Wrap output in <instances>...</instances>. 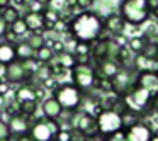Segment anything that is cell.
Here are the masks:
<instances>
[{
    "mask_svg": "<svg viewBox=\"0 0 158 141\" xmlns=\"http://www.w3.org/2000/svg\"><path fill=\"white\" fill-rule=\"evenodd\" d=\"M119 15L124 19L126 24L134 26V27L146 24L151 19L148 0H121Z\"/></svg>",
    "mask_w": 158,
    "mask_h": 141,
    "instance_id": "cell-2",
    "label": "cell"
},
{
    "mask_svg": "<svg viewBox=\"0 0 158 141\" xmlns=\"http://www.w3.org/2000/svg\"><path fill=\"white\" fill-rule=\"evenodd\" d=\"M14 100L15 102H27V100H36L34 87H31L29 83H22L17 90L14 92Z\"/></svg>",
    "mask_w": 158,
    "mask_h": 141,
    "instance_id": "cell-19",
    "label": "cell"
},
{
    "mask_svg": "<svg viewBox=\"0 0 158 141\" xmlns=\"http://www.w3.org/2000/svg\"><path fill=\"white\" fill-rule=\"evenodd\" d=\"M41 85L44 87V90H55L56 87L60 85V83H58V80H56V77H51V78L44 80V82H43Z\"/></svg>",
    "mask_w": 158,
    "mask_h": 141,
    "instance_id": "cell-33",
    "label": "cell"
},
{
    "mask_svg": "<svg viewBox=\"0 0 158 141\" xmlns=\"http://www.w3.org/2000/svg\"><path fill=\"white\" fill-rule=\"evenodd\" d=\"M26 43L36 51V49H39L41 46H44L46 39H44V36H43V32H31V34L27 36V39H26Z\"/></svg>",
    "mask_w": 158,
    "mask_h": 141,
    "instance_id": "cell-29",
    "label": "cell"
},
{
    "mask_svg": "<svg viewBox=\"0 0 158 141\" xmlns=\"http://www.w3.org/2000/svg\"><path fill=\"white\" fill-rule=\"evenodd\" d=\"M133 66L138 73L139 72H153L155 73L158 70V60H151L143 55H136L134 56V61H133Z\"/></svg>",
    "mask_w": 158,
    "mask_h": 141,
    "instance_id": "cell-17",
    "label": "cell"
},
{
    "mask_svg": "<svg viewBox=\"0 0 158 141\" xmlns=\"http://www.w3.org/2000/svg\"><path fill=\"white\" fill-rule=\"evenodd\" d=\"M53 97L56 99V102L60 104L63 110H70L75 112L80 109V106L83 104V93L73 85L72 82L60 83L55 90H53Z\"/></svg>",
    "mask_w": 158,
    "mask_h": 141,
    "instance_id": "cell-4",
    "label": "cell"
},
{
    "mask_svg": "<svg viewBox=\"0 0 158 141\" xmlns=\"http://www.w3.org/2000/svg\"><path fill=\"white\" fill-rule=\"evenodd\" d=\"M136 77H138V72L134 68L121 66V70L116 73V77L110 80L112 93H116L117 97H124L134 87V83H136Z\"/></svg>",
    "mask_w": 158,
    "mask_h": 141,
    "instance_id": "cell-7",
    "label": "cell"
},
{
    "mask_svg": "<svg viewBox=\"0 0 158 141\" xmlns=\"http://www.w3.org/2000/svg\"><path fill=\"white\" fill-rule=\"evenodd\" d=\"M32 77L34 75L26 70L24 63H22L21 60L12 61L10 65H7L4 70V80L7 83H10V85H14V83H19V85H22V83H31Z\"/></svg>",
    "mask_w": 158,
    "mask_h": 141,
    "instance_id": "cell-9",
    "label": "cell"
},
{
    "mask_svg": "<svg viewBox=\"0 0 158 141\" xmlns=\"http://www.w3.org/2000/svg\"><path fill=\"white\" fill-rule=\"evenodd\" d=\"M150 17H153L155 21L158 22V7H155V9H151V10H150Z\"/></svg>",
    "mask_w": 158,
    "mask_h": 141,
    "instance_id": "cell-40",
    "label": "cell"
},
{
    "mask_svg": "<svg viewBox=\"0 0 158 141\" xmlns=\"http://www.w3.org/2000/svg\"><path fill=\"white\" fill-rule=\"evenodd\" d=\"M153 109H155V114L158 116V95L153 99Z\"/></svg>",
    "mask_w": 158,
    "mask_h": 141,
    "instance_id": "cell-45",
    "label": "cell"
},
{
    "mask_svg": "<svg viewBox=\"0 0 158 141\" xmlns=\"http://www.w3.org/2000/svg\"><path fill=\"white\" fill-rule=\"evenodd\" d=\"M72 75V83L85 95V93L95 90V82H97V73L95 66L90 63H75L73 68L70 70Z\"/></svg>",
    "mask_w": 158,
    "mask_h": 141,
    "instance_id": "cell-3",
    "label": "cell"
},
{
    "mask_svg": "<svg viewBox=\"0 0 158 141\" xmlns=\"http://www.w3.org/2000/svg\"><path fill=\"white\" fill-rule=\"evenodd\" d=\"M89 141H107V138L102 136V134H95V136L89 138Z\"/></svg>",
    "mask_w": 158,
    "mask_h": 141,
    "instance_id": "cell-39",
    "label": "cell"
},
{
    "mask_svg": "<svg viewBox=\"0 0 158 141\" xmlns=\"http://www.w3.org/2000/svg\"><path fill=\"white\" fill-rule=\"evenodd\" d=\"M36 110H38V100H27V102L19 104V114L26 116L27 119L36 116Z\"/></svg>",
    "mask_w": 158,
    "mask_h": 141,
    "instance_id": "cell-27",
    "label": "cell"
},
{
    "mask_svg": "<svg viewBox=\"0 0 158 141\" xmlns=\"http://www.w3.org/2000/svg\"><path fill=\"white\" fill-rule=\"evenodd\" d=\"M14 141H32V139H31L29 134H21V136H17V139H14Z\"/></svg>",
    "mask_w": 158,
    "mask_h": 141,
    "instance_id": "cell-41",
    "label": "cell"
},
{
    "mask_svg": "<svg viewBox=\"0 0 158 141\" xmlns=\"http://www.w3.org/2000/svg\"><path fill=\"white\" fill-rule=\"evenodd\" d=\"M41 110H43V117H46V119H58L60 114L63 112V109L60 107V104L56 102L55 97H49V99L43 100Z\"/></svg>",
    "mask_w": 158,
    "mask_h": 141,
    "instance_id": "cell-16",
    "label": "cell"
},
{
    "mask_svg": "<svg viewBox=\"0 0 158 141\" xmlns=\"http://www.w3.org/2000/svg\"><path fill=\"white\" fill-rule=\"evenodd\" d=\"M7 31H9V26L5 24V21H4V19L0 17V38H4V36H5V32H7Z\"/></svg>",
    "mask_w": 158,
    "mask_h": 141,
    "instance_id": "cell-38",
    "label": "cell"
},
{
    "mask_svg": "<svg viewBox=\"0 0 158 141\" xmlns=\"http://www.w3.org/2000/svg\"><path fill=\"white\" fill-rule=\"evenodd\" d=\"M0 17L4 19L7 26H10V24H14V22L21 17V14H19V9L15 7V5H7L5 9L0 10Z\"/></svg>",
    "mask_w": 158,
    "mask_h": 141,
    "instance_id": "cell-24",
    "label": "cell"
},
{
    "mask_svg": "<svg viewBox=\"0 0 158 141\" xmlns=\"http://www.w3.org/2000/svg\"><path fill=\"white\" fill-rule=\"evenodd\" d=\"M7 5H10V0H0V10H2V9H5Z\"/></svg>",
    "mask_w": 158,
    "mask_h": 141,
    "instance_id": "cell-43",
    "label": "cell"
},
{
    "mask_svg": "<svg viewBox=\"0 0 158 141\" xmlns=\"http://www.w3.org/2000/svg\"><path fill=\"white\" fill-rule=\"evenodd\" d=\"M95 121H97V131H99V134H102L106 138L117 133V131H121V129H124L123 116L112 109H102L95 116Z\"/></svg>",
    "mask_w": 158,
    "mask_h": 141,
    "instance_id": "cell-6",
    "label": "cell"
},
{
    "mask_svg": "<svg viewBox=\"0 0 158 141\" xmlns=\"http://www.w3.org/2000/svg\"><path fill=\"white\" fill-rule=\"evenodd\" d=\"M55 60H56V63H58L63 70H66V72H70V70L73 68V65L77 63V58H75V55H73L72 51L60 53V55L55 56Z\"/></svg>",
    "mask_w": 158,
    "mask_h": 141,
    "instance_id": "cell-23",
    "label": "cell"
},
{
    "mask_svg": "<svg viewBox=\"0 0 158 141\" xmlns=\"http://www.w3.org/2000/svg\"><path fill=\"white\" fill-rule=\"evenodd\" d=\"M94 2H95V0H75V5H77V9H80V10H90V7L94 5Z\"/></svg>",
    "mask_w": 158,
    "mask_h": 141,
    "instance_id": "cell-31",
    "label": "cell"
},
{
    "mask_svg": "<svg viewBox=\"0 0 158 141\" xmlns=\"http://www.w3.org/2000/svg\"><path fill=\"white\" fill-rule=\"evenodd\" d=\"M127 39L129 38H126V34H117V36H112V41L116 43L119 48H124V46H127Z\"/></svg>",
    "mask_w": 158,
    "mask_h": 141,
    "instance_id": "cell-34",
    "label": "cell"
},
{
    "mask_svg": "<svg viewBox=\"0 0 158 141\" xmlns=\"http://www.w3.org/2000/svg\"><path fill=\"white\" fill-rule=\"evenodd\" d=\"M70 126H72V129L80 131L87 139L99 134L95 116H92L89 110H75L72 114V119H70Z\"/></svg>",
    "mask_w": 158,
    "mask_h": 141,
    "instance_id": "cell-8",
    "label": "cell"
},
{
    "mask_svg": "<svg viewBox=\"0 0 158 141\" xmlns=\"http://www.w3.org/2000/svg\"><path fill=\"white\" fill-rule=\"evenodd\" d=\"M124 134H126L127 141H150L153 136V127H151L150 121L139 119L136 122L129 124L124 127Z\"/></svg>",
    "mask_w": 158,
    "mask_h": 141,
    "instance_id": "cell-10",
    "label": "cell"
},
{
    "mask_svg": "<svg viewBox=\"0 0 158 141\" xmlns=\"http://www.w3.org/2000/svg\"><path fill=\"white\" fill-rule=\"evenodd\" d=\"M124 29H126V22L119 15V12H112L104 19V32H109L110 38L117 34H124Z\"/></svg>",
    "mask_w": 158,
    "mask_h": 141,
    "instance_id": "cell-12",
    "label": "cell"
},
{
    "mask_svg": "<svg viewBox=\"0 0 158 141\" xmlns=\"http://www.w3.org/2000/svg\"><path fill=\"white\" fill-rule=\"evenodd\" d=\"M70 141H89L85 136H83L80 131L77 129H72V134H70Z\"/></svg>",
    "mask_w": 158,
    "mask_h": 141,
    "instance_id": "cell-36",
    "label": "cell"
},
{
    "mask_svg": "<svg viewBox=\"0 0 158 141\" xmlns=\"http://www.w3.org/2000/svg\"><path fill=\"white\" fill-rule=\"evenodd\" d=\"M148 5H150V10L155 7H158V0H148Z\"/></svg>",
    "mask_w": 158,
    "mask_h": 141,
    "instance_id": "cell-44",
    "label": "cell"
},
{
    "mask_svg": "<svg viewBox=\"0 0 158 141\" xmlns=\"http://www.w3.org/2000/svg\"><path fill=\"white\" fill-rule=\"evenodd\" d=\"M68 34L78 43L92 44L104 34V19L97 12L80 10L68 21Z\"/></svg>",
    "mask_w": 158,
    "mask_h": 141,
    "instance_id": "cell-1",
    "label": "cell"
},
{
    "mask_svg": "<svg viewBox=\"0 0 158 141\" xmlns=\"http://www.w3.org/2000/svg\"><path fill=\"white\" fill-rule=\"evenodd\" d=\"M15 60H17V56H15V46L12 43L2 41L0 43V65L7 66L12 61H15Z\"/></svg>",
    "mask_w": 158,
    "mask_h": 141,
    "instance_id": "cell-18",
    "label": "cell"
},
{
    "mask_svg": "<svg viewBox=\"0 0 158 141\" xmlns=\"http://www.w3.org/2000/svg\"><path fill=\"white\" fill-rule=\"evenodd\" d=\"M107 141H127L126 139V134H124V131H117V133L110 134V136H107Z\"/></svg>",
    "mask_w": 158,
    "mask_h": 141,
    "instance_id": "cell-35",
    "label": "cell"
},
{
    "mask_svg": "<svg viewBox=\"0 0 158 141\" xmlns=\"http://www.w3.org/2000/svg\"><path fill=\"white\" fill-rule=\"evenodd\" d=\"M5 106H7V100H5L4 95H0V110L5 109Z\"/></svg>",
    "mask_w": 158,
    "mask_h": 141,
    "instance_id": "cell-42",
    "label": "cell"
},
{
    "mask_svg": "<svg viewBox=\"0 0 158 141\" xmlns=\"http://www.w3.org/2000/svg\"><path fill=\"white\" fill-rule=\"evenodd\" d=\"M146 44H148V39L144 38L143 34H141V36H134V38L127 39V49H129L133 55H141L143 49L146 48Z\"/></svg>",
    "mask_w": 158,
    "mask_h": 141,
    "instance_id": "cell-21",
    "label": "cell"
},
{
    "mask_svg": "<svg viewBox=\"0 0 158 141\" xmlns=\"http://www.w3.org/2000/svg\"><path fill=\"white\" fill-rule=\"evenodd\" d=\"M151 41H153V43H155V44H156V46H158V32H156V36H155V38H153V39H151Z\"/></svg>",
    "mask_w": 158,
    "mask_h": 141,
    "instance_id": "cell-47",
    "label": "cell"
},
{
    "mask_svg": "<svg viewBox=\"0 0 158 141\" xmlns=\"http://www.w3.org/2000/svg\"><path fill=\"white\" fill-rule=\"evenodd\" d=\"M10 136L12 134H10V129H9V124L0 121V141H7Z\"/></svg>",
    "mask_w": 158,
    "mask_h": 141,
    "instance_id": "cell-30",
    "label": "cell"
},
{
    "mask_svg": "<svg viewBox=\"0 0 158 141\" xmlns=\"http://www.w3.org/2000/svg\"><path fill=\"white\" fill-rule=\"evenodd\" d=\"M34 58L38 60V63H51L55 60V53H53V49L49 46L44 44L34 51Z\"/></svg>",
    "mask_w": 158,
    "mask_h": 141,
    "instance_id": "cell-26",
    "label": "cell"
},
{
    "mask_svg": "<svg viewBox=\"0 0 158 141\" xmlns=\"http://www.w3.org/2000/svg\"><path fill=\"white\" fill-rule=\"evenodd\" d=\"M36 2H39V4L44 5V7H48V5L51 4V0H36Z\"/></svg>",
    "mask_w": 158,
    "mask_h": 141,
    "instance_id": "cell-46",
    "label": "cell"
},
{
    "mask_svg": "<svg viewBox=\"0 0 158 141\" xmlns=\"http://www.w3.org/2000/svg\"><path fill=\"white\" fill-rule=\"evenodd\" d=\"M9 31H10V32H14V34L17 36L19 39H21V38H24V36L29 32V31H27V26H26V22H24V19H22V17H19L17 21L14 22V24H10V26H9Z\"/></svg>",
    "mask_w": 158,
    "mask_h": 141,
    "instance_id": "cell-28",
    "label": "cell"
},
{
    "mask_svg": "<svg viewBox=\"0 0 158 141\" xmlns=\"http://www.w3.org/2000/svg\"><path fill=\"white\" fill-rule=\"evenodd\" d=\"M14 46H15V56H17V60L26 61V60L34 58V49H32L26 41H17Z\"/></svg>",
    "mask_w": 158,
    "mask_h": 141,
    "instance_id": "cell-22",
    "label": "cell"
},
{
    "mask_svg": "<svg viewBox=\"0 0 158 141\" xmlns=\"http://www.w3.org/2000/svg\"><path fill=\"white\" fill-rule=\"evenodd\" d=\"M51 141H58V139H55V138H53V139H51Z\"/></svg>",
    "mask_w": 158,
    "mask_h": 141,
    "instance_id": "cell-50",
    "label": "cell"
},
{
    "mask_svg": "<svg viewBox=\"0 0 158 141\" xmlns=\"http://www.w3.org/2000/svg\"><path fill=\"white\" fill-rule=\"evenodd\" d=\"M70 134H72V129H65V127H61V129L56 133L55 139H58V141H70Z\"/></svg>",
    "mask_w": 158,
    "mask_h": 141,
    "instance_id": "cell-32",
    "label": "cell"
},
{
    "mask_svg": "<svg viewBox=\"0 0 158 141\" xmlns=\"http://www.w3.org/2000/svg\"><path fill=\"white\" fill-rule=\"evenodd\" d=\"M51 77H53V68H51V65H49V63H39L38 68H36V72H34V78L39 82V85H41L44 80L51 78Z\"/></svg>",
    "mask_w": 158,
    "mask_h": 141,
    "instance_id": "cell-25",
    "label": "cell"
},
{
    "mask_svg": "<svg viewBox=\"0 0 158 141\" xmlns=\"http://www.w3.org/2000/svg\"><path fill=\"white\" fill-rule=\"evenodd\" d=\"M155 75H156V77H158V70H156V72H155Z\"/></svg>",
    "mask_w": 158,
    "mask_h": 141,
    "instance_id": "cell-49",
    "label": "cell"
},
{
    "mask_svg": "<svg viewBox=\"0 0 158 141\" xmlns=\"http://www.w3.org/2000/svg\"><path fill=\"white\" fill-rule=\"evenodd\" d=\"M9 129H10L12 136H21V134H27L29 127H31V121L22 114H14L9 119Z\"/></svg>",
    "mask_w": 158,
    "mask_h": 141,
    "instance_id": "cell-13",
    "label": "cell"
},
{
    "mask_svg": "<svg viewBox=\"0 0 158 141\" xmlns=\"http://www.w3.org/2000/svg\"><path fill=\"white\" fill-rule=\"evenodd\" d=\"M150 141H158V136H156V134H153V136H151V139Z\"/></svg>",
    "mask_w": 158,
    "mask_h": 141,
    "instance_id": "cell-48",
    "label": "cell"
},
{
    "mask_svg": "<svg viewBox=\"0 0 158 141\" xmlns=\"http://www.w3.org/2000/svg\"><path fill=\"white\" fill-rule=\"evenodd\" d=\"M95 66V73L99 78H107V80H112L116 77V73L121 70V65L116 61V60H110V58H106L102 61H97V63H92Z\"/></svg>",
    "mask_w": 158,
    "mask_h": 141,
    "instance_id": "cell-11",
    "label": "cell"
},
{
    "mask_svg": "<svg viewBox=\"0 0 158 141\" xmlns=\"http://www.w3.org/2000/svg\"><path fill=\"white\" fill-rule=\"evenodd\" d=\"M136 83L146 89L153 97L158 95V77L153 72H139L136 77Z\"/></svg>",
    "mask_w": 158,
    "mask_h": 141,
    "instance_id": "cell-14",
    "label": "cell"
},
{
    "mask_svg": "<svg viewBox=\"0 0 158 141\" xmlns=\"http://www.w3.org/2000/svg\"><path fill=\"white\" fill-rule=\"evenodd\" d=\"M9 90H10V83H7L5 80H4V82L0 80V95H4V97H5Z\"/></svg>",
    "mask_w": 158,
    "mask_h": 141,
    "instance_id": "cell-37",
    "label": "cell"
},
{
    "mask_svg": "<svg viewBox=\"0 0 158 141\" xmlns=\"http://www.w3.org/2000/svg\"><path fill=\"white\" fill-rule=\"evenodd\" d=\"M24 22L27 26L29 32H43L44 29V15L43 12H26L24 14Z\"/></svg>",
    "mask_w": 158,
    "mask_h": 141,
    "instance_id": "cell-15",
    "label": "cell"
},
{
    "mask_svg": "<svg viewBox=\"0 0 158 141\" xmlns=\"http://www.w3.org/2000/svg\"><path fill=\"white\" fill-rule=\"evenodd\" d=\"M43 15H44V29H46V31H53L55 26L58 24L60 19H61L60 10L51 9V7H46L44 10H43Z\"/></svg>",
    "mask_w": 158,
    "mask_h": 141,
    "instance_id": "cell-20",
    "label": "cell"
},
{
    "mask_svg": "<svg viewBox=\"0 0 158 141\" xmlns=\"http://www.w3.org/2000/svg\"><path fill=\"white\" fill-rule=\"evenodd\" d=\"M60 129H61V124L58 122V119L39 117L31 122L27 134L31 136L32 141H51Z\"/></svg>",
    "mask_w": 158,
    "mask_h": 141,
    "instance_id": "cell-5",
    "label": "cell"
}]
</instances>
